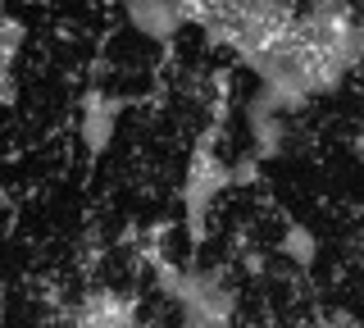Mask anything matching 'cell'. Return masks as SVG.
Instances as JSON below:
<instances>
[{
    "instance_id": "6da1fadb",
    "label": "cell",
    "mask_w": 364,
    "mask_h": 328,
    "mask_svg": "<svg viewBox=\"0 0 364 328\" xmlns=\"http://www.w3.org/2000/svg\"><path fill=\"white\" fill-rule=\"evenodd\" d=\"M278 251L287 255L296 269H310V265H314V255H318V242H314V233H310V228H301V223H291V228L282 233Z\"/></svg>"
}]
</instances>
